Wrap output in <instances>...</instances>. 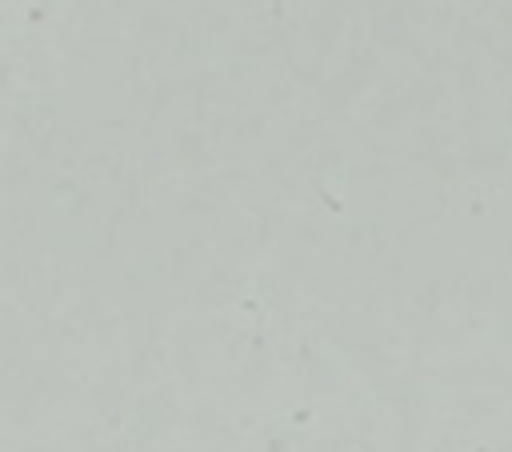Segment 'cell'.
Instances as JSON below:
<instances>
[{
    "label": "cell",
    "mask_w": 512,
    "mask_h": 452,
    "mask_svg": "<svg viewBox=\"0 0 512 452\" xmlns=\"http://www.w3.org/2000/svg\"><path fill=\"white\" fill-rule=\"evenodd\" d=\"M268 4H272V8H280V4H284V0H268Z\"/></svg>",
    "instance_id": "obj_1"
}]
</instances>
